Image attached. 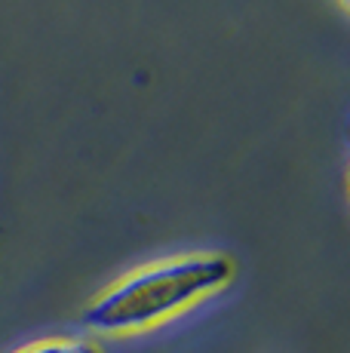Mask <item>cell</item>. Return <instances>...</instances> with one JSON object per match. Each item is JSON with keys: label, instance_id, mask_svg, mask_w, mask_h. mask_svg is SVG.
<instances>
[{"label": "cell", "instance_id": "1", "mask_svg": "<svg viewBox=\"0 0 350 353\" xmlns=\"http://www.w3.org/2000/svg\"><path fill=\"white\" fill-rule=\"evenodd\" d=\"M234 280V258L221 252H200L166 258L132 270L80 314V323L99 335H126L172 320L191 304Z\"/></svg>", "mask_w": 350, "mask_h": 353}, {"label": "cell", "instance_id": "2", "mask_svg": "<svg viewBox=\"0 0 350 353\" xmlns=\"http://www.w3.org/2000/svg\"><path fill=\"white\" fill-rule=\"evenodd\" d=\"M16 353H102V347L83 341V338H43V341H34Z\"/></svg>", "mask_w": 350, "mask_h": 353}]
</instances>
